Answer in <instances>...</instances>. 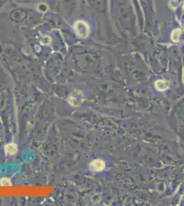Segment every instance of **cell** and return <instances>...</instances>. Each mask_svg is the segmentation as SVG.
<instances>
[{
  "label": "cell",
  "mask_w": 184,
  "mask_h": 206,
  "mask_svg": "<svg viewBox=\"0 0 184 206\" xmlns=\"http://www.w3.org/2000/svg\"><path fill=\"white\" fill-rule=\"evenodd\" d=\"M90 166L93 171H100L105 168V163L101 160H95L92 162Z\"/></svg>",
  "instance_id": "6da1fadb"
},
{
  "label": "cell",
  "mask_w": 184,
  "mask_h": 206,
  "mask_svg": "<svg viewBox=\"0 0 184 206\" xmlns=\"http://www.w3.org/2000/svg\"><path fill=\"white\" fill-rule=\"evenodd\" d=\"M6 152L7 154L8 155H13L16 153L17 151V146L16 145L14 144H9L6 146Z\"/></svg>",
  "instance_id": "7a4b0ae2"
}]
</instances>
